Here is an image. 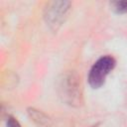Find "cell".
Listing matches in <instances>:
<instances>
[{
    "label": "cell",
    "mask_w": 127,
    "mask_h": 127,
    "mask_svg": "<svg viewBox=\"0 0 127 127\" xmlns=\"http://www.w3.org/2000/svg\"><path fill=\"white\" fill-rule=\"evenodd\" d=\"M71 3L69 1H50L44 9V19L49 28L57 32L64 23L70 11Z\"/></svg>",
    "instance_id": "7a4b0ae2"
},
{
    "label": "cell",
    "mask_w": 127,
    "mask_h": 127,
    "mask_svg": "<svg viewBox=\"0 0 127 127\" xmlns=\"http://www.w3.org/2000/svg\"><path fill=\"white\" fill-rule=\"evenodd\" d=\"M6 124H7V127H21L20 123L13 116H8Z\"/></svg>",
    "instance_id": "8992f818"
},
{
    "label": "cell",
    "mask_w": 127,
    "mask_h": 127,
    "mask_svg": "<svg viewBox=\"0 0 127 127\" xmlns=\"http://www.w3.org/2000/svg\"><path fill=\"white\" fill-rule=\"evenodd\" d=\"M110 8L117 14H124L127 12V0L112 1L110 2Z\"/></svg>",
    "instance_id": "5b68a950"
},
{
    "label": "cell",
    "mask_w": 127,
    "mask_h": 127,
    "mask_svg": "<svg viewBox=\"0 0 127 127\" xmlns=\"http://www.w3.org/2000/svg\"><path fill=\"white\" fill-rule=\"evenodd\" d=\"M58 93L61 99L70 105L78 107L83 102L82 86L79 75L75 71H65L58 78Z\"/></svg>",
    "instance_id": "6da1fadb"
},
{
    "label": "cell",
    "mask_w": 127,
    "mask_h": 127,
    "mask_svg": "<svg viewBox=\"0 0 127 127\" xmlns=\"http://www.w3.org/2000/svg\"><path fill=\"white\" fill-rule=\"evenodd\" d=\"M28 115L32 121H34L40 127H50L52 125L51 118L36 108H28Z\"/></svg>",
    "instance_id": "277c9868"
},
{
    "label": "cell",
    "mask_w": 127,
    "mask_h": 127,
    "mask_svg": "<svg viewBox=\"0 0 127 127\" xmlns=\"http://www.w3.org/2000/svg\"><path fill=\"white\" fill-rule=\"evenodd\" d=\"M115 60L111 56H104L98 59L95 64L92 65L89 74H88V82L92 88L101 87L106 79L108 73L115 66Z\"/></svg>",
    "instance_id": "3957f363"
}]
</instances>
